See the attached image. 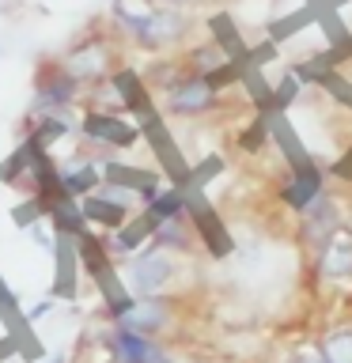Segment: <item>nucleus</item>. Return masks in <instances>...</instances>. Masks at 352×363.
<instances>
[{
	"label": "nucleus",
	"mask_w": 352,
	"mask_h": 363,
	"mask_svg": "<svg viewBox=\"0 0 352 363\" xmlns=\"http://www.w3.org/2000/svg\"><path fill=\"white\" fill-rule=\"evenodd\" d=\"M178 363H209V359H201V356H178Z\"/></svg>",
	"instance_id": "22"
},
{
	"label": "nucleus",
	"mask_w": 352,
	"mask_h": 363,
	"mask_svg": "<svg viewBox=\"0 0 352 363\" xmlns=\"http://www.w3.org/2000/svg\"><path fill=\"white\" fill-rule=\"evenodd\" d=\"M102 363H106V359H102Z\"/></svg>",
	"instance_id": "24"
},
{
	"label": "nucleus",
	"mask_w": 352,
	"mask_h": 363,
	"mask_svg": "<svg viewBox=\"0 0 352 363\" xmlns=\"http://www.w3.org/2000/svg\"><path fill=\"white\" fill-rule=\"evenodd\" d=\"M133 201H136V193H129L125 186H114V182H102L95 193H87L79 201V212H84L87 227L95 223L102 231H118V227L133 220Z\"/></svg>",
	"instance_id": "8"
},
{
	"label": "nucleus",
	"mask_w": 352,
	"mask_h": 363,
	"mask_svg": "<svg viewBox=\"0 0 352 363\" xmlns=\"http://www.w3.org/2000/svg\"><path fill=\"white\" fill-rule=\"evenodd\" d=\"M318 352H322L326 363H352V318L329 325L318 340Z\"/></svg>",
	"instance_id": "16"
},
{
	"label": "nucleus",
	"mask_w": 352,
	"mask_h": 363,
	"mask_svg": "<svg viewBox=\"0 0 352 363\" xmlns=\"http://www.w3.org/2000/svg\"><path fill=\"white\" fill-rule=\"evenodd\" d=\"M11 216H16V223H19V227H34V223L42 220V216H50V208H45L38 197H31V201H23Z\"/></svg>",
	"instance_id": "19"
},
{
	"label": "nucleus",
	"mask_w": 352,
	"mask_h": 363,
	"mask_svg": "<svg viewBox=\"0 0 352 363\" xmlns=\"http://www.w3.org/2000/svg\"><path fill=\"white\" fill-rule=\"evenodd\" d=\"M76 246H79V250H76V254H79V265H84L91 277H95V280L110 277V257H114V254H110V246H102L99 238H95V235H87V231L76 238Z\"/></svg>",
	"instance_id": "18"
},
{
	"label": "nucleus",
	"mask_w": 352,
	"mask_h": 363,
	"mask_svg": "<svg viewBox=\"0 0 352 363\" xmlns=\"http://www.w3.org/2000/svg\"><path fill=\"white\" fill-rule=\"evenodd\" d=\"M110 23L114 30L125 38V45H133V50L141 53H152V57H163L170 50H182V45L189 42L193 34V16L189 11H178V8H125L121 0H114L110 8Z\"/></svg>",
	"instance_id": "1"
},
{
	"label": "nucleus",
	"mask_w": 352,
	"mask_h": 363,
	"mask_svg": "<svg viewBox=\"0 0 352 363\" xmlns=\"http://www.w3.org/2000/svg\"><path fill=\"white\" fill-rule=\"evenodd\" d=\"M186 212V197H182V189H175V186H163L155 193L152 201L141 208V216L148 220V227H155L159 220H170V216H182Z\"/></svg>",
	"instance_id": "17"
},
{
	"label": "nucleus",
	"mask_w": 352,
	"mask_h": 363,
	"mask_svg": "<svg viewBox=\"0 0 352 363\" xmlns=\"http://www.w3.org/2000/svg\"><path fill=\"white\" fill-rule=\"evenodd\" d=\"M99 352L106 363H178L175 345L144 333H133V329L121 325H106L99 333Z\"/></svg>",
	"instance_id": "7"
},
{
	"label": "nucleus",
	"mask_w": 352,
	"mask_h": 363,
	"mask_svg": "<svg viewBox=\"0 0 352 363\" xmlns=\"http://www.w3.org/2000/svg\"><path fill=\"white\" fill-rule=\"evenodd\" d=\"M311 265H314L318 277L329 280V284H348V280H352V235L337 231V235L322 246V254H318Z\"/></svg>",
	"instance_id": "12"
},
{
	"label": "nucleus",
	"mask_w": 352,
	"mask_h": 363,
	"mask_svg": "<svg viewBox=\"0 0 352 363\" xmlns=\"http://www.w3.org/2000/svg\"><path fill=\"white\" fill-rule=\"evenodd\" d=\"M182 280V257L170 250H159L152 242H144L136 254L125 257V288L136 299L148 295H170Z\"/></svg>",
	"instance_id": "4"
},
{
	"label": "nucleus",
	"mask_w": 352,
	"mask_h": 363,
	"mask_svg": "<svg viewBox=\"0 0 352 363\" xmlns=\"http://www.w3.org/2000/svg\"><path fill=\"white\" fill-rule=\"evenodd\" d=\"M148 242L159 246V250H170V254H178V257H193L197 254V227H193V220L186 212L170 216V220H159L152 227V238H148Z\"/></svg>",
	"instance_id": "11"
},
{
	"label": "nucleus",
	"mask_w": 352,
	"mask_h": 363,
	"mask_svg": "<svg viewBox=\"0 0 352 363\" xmlns=\"http://www.w3.org/2000/svg\"><path fill=\"white\" fill-rule=\"evenodd\" d=\"M121 50H125V38L114 30V23H110V27L84 30L76 42H68V50H61L57 57H61V65L79 79V84L91 87V84L110 79L121 68Z\"/></svg>",
	"instance_id": "3"
},
{
	"label": "nucleus",
	"mask_w": 352,
	"mask_h": 363,
	"mask_svg": "<svg viewBox=\"0 0 352 363\" xmlns=\"http://www.w3.org/2000/svg\"><path fill=\"white\" fill-rule=\"evenodd\" d=\"M341 231V208L329 193H318V197L303 208L299 216V246H303V257L314 261L322 254V246L329 242Z\"/></svg>",
	"instance_id": "10"
},
{
	"label": "nucleus",
	"mask_w": 352,
	"mask_h": 363,
	"mask_svg": "<svg viewBox=\"0 0 352 363\" xmlns=\"http://www.w3.org/2000/svg\"><path fill=\"white\" fill-rule=\"evenodd\" d=\"M84 99V84L61 65V57H42L34 68V91L27 118H42V113H68Z\"/></svg>",
	"instance_id": "5"
},
{
	"label": "nucleus",
	"mask_w": 352,
	"mask_h": 363,
	"mask_svg": "<svg viewBox=\"0 0 352 363\" xmlns=\"http://www.w3.org/2000/svg\"><path fill=\"white\" fill-rule=\"evenodd\" d=\"M72 118L68 113H42V118H27V136L31 140H38L42 147H53L57 140H65V136H72Z\"/></svg>",
	"instance_id": "15"
},
{
	"label": "nucleus",
	"mask_w": 352,
	"mask_h": 363,
	"mask_svg": "<svg viewBox=\"0 0 352 363\" xmlns=\"http://www.w3.org/2000/svg\"><path fill=\"white\" fill-rule=\"evenodd\" d=\"M163 110L178 121H201L209 113L220 110V76H197V72H186L182 79H175L163 95Z\"/></svg>",
	"instance_id": "6"
},
{
	"label": "nucleus",
	"mask_w": 352,
	"mask_h": 363,
	"mask_svg": "<svg viewBox=\"0 0 352 363\" xmlns=\"http://www.w3.org/2000/svg\"><path fill=\"white\" fill-rule=\"evenodd\" d=\"M288 363H326V359H322V352H318V348H299V352H292Z\"/></svg>",
	"instance_id": "21"
},
{
	"label": "nucleus",
	"mask_w": 352,
	"mask_h": 363,
	"mask_svg": "<svg viewBox=\"0 0 352 363\" xmlns=\"http://www.w3.org/2000/svg\"><path fill=\"white\" fill-rule=\"evenodd\" d=\"M182 314H186V303H182V295H175V291L170 295H148V299L121 295V299H110V306H106V322L110 325H121V329H133V333L167 340V345H175Z\"/></svg>",
	"instance_id": "2"
},
{
	"label": "nucleus",
	"mask_w": 352,
	"mask_h": 363,
	"mask_svg": "<svg viewBox=\"0 0 352 363\" xmlns=\"http://www.w3.org/2000/svg\"><path fill=\"white\" fill-rule=\"evenodd\" d=\"M182 65L197 76H220L224 68L231 65V57H227V50L220 42H197V45H189V50H182Z\"/></svg>",
	"instance_id": "14"
},
{
	"label": "nucleus",
	"mask_w": 352,
	"mask_h": 363,
	"mask_svg": "<svg viewBox=\"0 0 352 363\" xmlns=\"http://www.w3.org/2000/svg\"><path fill=\"white\" fill-rule=\"evenodd\" d=\"M102 186V167L95 163V159H84L76 155L72 163L61 167V193L72 201H84L87 193H95Z\"/></svg>",
	"instance_id": "13"
},
{
	"label": "nucleus",
	"mask_w": 352,
	"mask_h": 363,
	"mask_svg": "<svg viewBox=\"0 0 352 363\" xmlns=\"http://www.w3.org/2000/svg\"><path fill=\"white\" fill-rule=\"evenodd\" d=\"M76 129L91 147H99V152H125V147H133L141 140L136 125L125 121L121 113H114V110H87Z\"/></svg>",
	"instance_id": "9"
},
{
	"label": "nucleus",
	"mask_w": 352,
	"mask_h": 363,
	"mask_svg": "<svg viewBox=\"0 0 352 363\" xmlns=\"http://www.w3.org/2000/svg\"><path fill=\"white\" fill-rule=\"evenodd\" d=\"M148 4H155V8H178V11H193V8L209 4V0H148Z\"/></svg>",
	"instance_id": "20"
},
{
	"label": "nucleus",
	"mask_w": 352,
	"mask_h": 363,
	"mask_svg": "<svg viewBox=\"0 0 352 363\" xmlns=\"http://www.w3.org/2000/svg\"><path fill=\"white\" fill-rule=\"evenodd\" d=\"M45 363H68V356H65V352H57V356H50Z\"/></svg>",
	"instance_id": "23"
}]
</instances>
